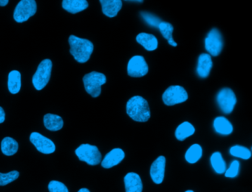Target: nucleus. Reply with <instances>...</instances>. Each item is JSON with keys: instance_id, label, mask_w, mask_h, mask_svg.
Wrapping results in <instances>:
<instances>
[{"instance_id": "nucleus-1", "label": "nucleus", "mask_w": 252, "mask_h": 192, "mask_svg": "<svg viewBox=\"0 0 252 192\" xmlns=\"http://www.w3.org/2000/svg\"><path fill=\"white\" fill-rule=\"evenodd\" d=\"M70 53L79 63L88 62L94 52V44L90 40L79 38L74 35L69 37Z\"/></svg>"}, {"instance_id": "nucleus-2", "label": "nucleus", "mask_w": 252, "mask_h": 192, "mask_svg": "<svg viewBox=\"0 0 252 192\" xmlns=\"http://www.w3.org/2000/svg\"><path fill=\"white\" fill-rule=\"evenodd\" d=\"M126 113L137 122H147L151 116L148 102L139 96H133L128 100Z\"/></svg>"}, {"instance_id": "nucleus-3", "label": "nucleus", "mask_w": 252, "mask_h": 192, "mask_svg": "<svg viewBox=\"0 0 252 192\" xmlns=\"http://www.w3.org/2000/svg\"><path fill=\"white\" fill-rule=\"evenodd\" d=\"M107 81L104 74L98 72H90L83 77L85 89L88 94L93 97H97L101 93V86L104 85Z\"/></svg>"}, {"instance_id": "nucleus-4", "label": "nucleus", "mask_w": 252, "mask_h": 192, "mask_svg": "<svg viewBox=\"0 0 252 192\" xmlns=\"http://www.w3.org/2000/svg\"><path fill=\"white\" fill-rule=\"evenodd\" d=\"M52 67L53 64L51 59H45L39 64L32 78V82L36 90H42L46 87L51 79Z\"/></svg>"}, {"instance_id": "nucleus-5", "label": "nucleus", "mask_w": 252, "mask_h": 192, "mask_svg": "<svg viewBox=\"0 0 252 192\" xmlns=\"http://www.w3.org/2000/svg\"><path fill=\"white\" fill-rule=\"evenodd\" d=\"M76 156L81 161L88 165H96L101 162V154L98 147L91 144H82L75 151Z\"/></svg>"}, {"instance_id": "nucleus-6", "label": "nucleus", "mask_w": 252, "mask_h": 192, "mask_svg": "<svg viewBox=\"0 0 252 192\" xmlns=\"http://www.w3.org/2000/svg\"><path fill=\"white\" fill-rule=\"evenodd\" d=\"M37 10V4L35 0H22L15 7L14 19L18 23H23L34 16Z\"/></svg>"}, {"instance_id": "nucleus-7", "label": "nucleus", "mask_w": 252, "mask_h": 192, "mask_svg": "<svg viewBox=\"0 0 252 192\" xmlns=\"http://www.w3.org/2000/svg\"><path fill=\"white\" fill-rule=\"evenodd\" d=\"M162 99L166 106H174L185 102L188 99V93L181 86H171L165 90Z\"/></svg>"}, {"instance_id": "nucleus-8", "label": "nucleus", "mask_w": 252, "mask_h": 192, "mask_svg": "<svg viewBox=\"0 0 252 192\" xmlns=\"http://www.w3.org/2000/svg\"><path fill=\"white\" fill-rule=\"evenodd\" d=\"M216 98L220 109L225 114L231 113L237 103L235 94L229 88H223L220 90Z\"/></svg>"}, {"instance_id": "nucleus-9", "label": "nucleus", "mask_w": 252, "mask_h": 192, "mask_svg": "<svg viewBox=\"0 0 252 192\" xmlns=\"http://www.w3.org/2000/svg\"><path fill=\"white\" fill-rule=\"evenodd\" d=\"M223 41L220 32L217 28L209 31L205 38V48L212 56H218L222 51Z\"/></svg>"}, {"instance_id": "nucleus-10", "label": "nucleus", "mask_w": 252, "mask_h": 192, "mask_svg": "<svg viewBox=\"0 0 252 192\" xmlns=\"http://www.w3.org/2000/svg\"><path fill=\"white\" fill-rule=\"evenodd\" d=\"M149 67L145 59L141 56H135L129 59L127 73L130 77L140 78L148 73Z\"/></svg>"}, {"instance_id": "nucleus-11", "label": "nucleus", "mask_w": 252, "mask_h": 192, "mask_svg": "<svg viewBox=\"0 0 252 192\" xmlns=\"http://www.w3.org/2000/svg\"><path fill=\"white\" fill-rule=\"evenodd\" d=\"M30 140L39 152L45 155L54 153L56 151V146L51 139L45 137L39 132H32Z\"/></svg>"}, {"instance_id": "nucleus-12", "label": "nucleus", "mask_w": 252, "mask_h": 192, "mask_svg": "<svg viewBox=\"0 0 252 192\" xmlns=\"http://www.w3.org/2000/svg\"><path fill=\"white\" fill-rule=\"evenodd\" d=\"M166 167V158L160 156L153 162L150 167V176L156 184H160L163 181Z\"/></svg>"}, {"instance_id": "nucleus-13", "label": "nucleus", "mask_w": 252, "mask_h": 192, "mask_svg": "<svg viewBox=\"0 0 252 192\" xmlns=\"http://www.w3.org/2000/svg\"><path fill=\"white\" fill-rule=\"evenodd\" d=\"M125 158V153L122 149L116 148L106 155L101 161V166L104 168H110L120 163Z\"/></svg>"}, {"instance_id": "nucleus-14", "label": "nucleus", "mask_w": 252, "mask_h": 192, "mask_svg": "<svg viewBox=\"0 0 252 192\" xmlns=\"http://www.w3.org/2000/svg\"><path fill=\"white\" fill-rule=\"evenodd\" d=\"M124 181L126 192H142V181L140 176L136 173H128L125 175Z\"/></svg>"}, {"instance_id": "nucleus-15", "label": "nucleus", "mask_w": 252, "mask_h": 192, "mask_svg": "<svg viewBox=\"0 0 252 192\" xmlns=\"http://www.w3.org/2000/svg\"><path fill=\"white\" fill-rule=\"evenodd\" d=\"M212 60L211 56L207 53L200 55L197 62V73L200 78H205L209 76L212 68Z\"/></svg>"}, {"instance_id": "nucleus-16", "label": "nucleus", "mask_w": 252, "mask_h": 192, "mask_svg": "<svg viewBox=\"0 0 252 192\" xmlns=\"http://www.w3.org/2000/svg\"><path fill=\"white\" fill-rule=\"evenodd\" d=\"M102 12L107 17L113 18L117 16L122 7L121 0H101L100 1Z\"/></svg>"}, {"instance_id": "nucleus-17", "label": "nucleus", "mask_w": 252, "mask_h": 192, "mask_svg": "<svg viewBox=\"0 0 252 192\" xmlns=\"http://www.w3.org/2000/svg\"><path fill=\"white\" fill-rule=\"evenodd\" d=\"M136 41L138 44L144 47L148 51H153L158 48V41L157 38L153 34L141 32L136 36Z\"/></svg>"}, {"instance_id": "nucleus-18", "label": "nucleus", "mask_w": 252, "mask_h": 192, "mask_svg": "<svg viewBox=\"0 0 252 192\" xmlns=\"http://www.w3.org/2000/svg\"><path fill=\"white\" fill-rule=\"evenodd\" d=\"M88 1L86 0H64L63 7L69 13L76 14L88 8Z\"/></svg>"}, {"instance_id": "nucleus-19", "label": "nucleus", "mask_w": 252, "mask_h": 192, "mask_svg": "<svg viewBox=\"0 0 252 192\" xmlns=\"http://www.w3.org/2000/svg\"><path fill=\"white\" fill-rule=\"evenodd\" d=\"M214 128L218 134L228 135L233 131L232 124L225 117H217L214 121Z\"/></svg>"}, {"instance_id": "nucleus-20", "label": "nucleus", "mask_w": 252, "mask_h": 192, "mask_svg": "<svg viewBox=\"0 0 252 192\" xmlns=\"http://www.w3.org/2000/svg\"><path fill=\"white\" fill-rule=\"evenodd\" d=\"M44 125L47 129L56 131L62 129L64 125V121L61 117L54 114H46L44 116Z\"/></svg>"}, {"instance_id": "nucleus-21", "label": "nucleus", "mask_w": 252, "mask_h": 192, "mask_svg": "<svg viewBox=\"0 0 252 192\" xmlns=\"http://www.w3.org/2000/svg\"><path fill=\"white\" fill-rule=\"evenodd\" d=\"M8 90L11 94H17L21 89V73L18 70H13L8 75Z\"/></svg>"}, {"instance_id": "nucleus-22", "label": "nucleus", "mask_w": 252, "mask_h": 192, "mask_svg": "<svg viewBox=\"0 0 252 192\" xmlns=\"http://www.w3.org/2000/svg\"><path fill=\"white\" fill-rule=\"evenodd\" d=\"M194 131H195L194 127L190 123L186 121L180 124L175 130V137L180 141H183L187 137L192 135Z\"/></svg>"}, {"instance_id": "nucleus-23", "label": "nucleus", "mask_w": 252, "mask_h": 192, "mask_svg": "<svg viewBox=\"0 0 252 192\" xmlns=\"http://www.w3.org/2000/svg\"><path fill=\"white\" fill-rule=\"evenodd\" d=\"M19 149V144L17 140L12 137H6L2 140L1 150L6 156H12L17 153Z\"/></svg>"}, {"instance_id": "nucleus-24", "label": "nucleus", "mask_w": 252, "mask_h": 192, "mask_svg": "<svg viewBox=\"0 0 252 192\" xmlns=\"http://www.w3.org/2000/svg\"><path fill=\"white\" fill-rule=\"evenodd\" d=\"M211 165L217 174H222L226 170V164L222 158L220 152H216L212 154L210 158Z\"/></svg>"}, {"instance_id": "nucleus-25", "label": "nucleus", "mask_w": 252, "mask_h": 192, "mask_svg": "<svg viewBox=\"0 0 252 192\" xmlns=\"http://www.w3.org/2000/svg\"><path fill=\"white\" fill-rule=\"evenodd\" d=\"M203 149L199 144H193L186 152L185 159L189 163H195L201 158Z\"/></svg>"}, {"instance_id": "nucleus-26", "label": "nucleus", "mask_w": 252, "mask_h": 192, "mask_svg": "<svg viewBox=\"0 0 252 192\" xmlns=\"http://www.w3.org/2000/svg\"><path fill=\"white\" fill-rule=\"evenodd\" d=\"M159 31L160 33L163 35V38L167 40L169 44L172 47H177L178 44L175 42V40L172 37V32H173V26L169 22H162L158 26Z\"/></svg>"}, {"instance_id": "nucleus-27", "label": "nucleus", "mask_w": 252, "mask_h": 192, "mask_svg": "<svg viewBox=\"0 0 252 192\" xmlns=\"http://www.w3.org/2000/svg\"><path fill=\"white\" fill-rule=\"evenodd\" d=\"M229 153L232 156L242 158L243 160H249L252 157V152L249 149L245 146H239V145H236V146L231 147Z\"/></svg>"}, {"instance_id": "nucleus-28", "label": "nucleus", "mask_w": 252, "mask_h": 192, "mask_svg": "<svg viewBox=\"0 0 252 192\" xmlns=\"http://www.w3.org/2000/svg\"><path fill=\"white\" fill-rule=\"evenodd\" d=\"M20 177V172L17 171H10L8 173H0V186H5L12 183Z\"/></svg>"}, {"instance_id": "nucleus-29", "label": "nucleus", "mask_w": 252, "mask_h": 192, "mask_svg": "<svg viewBox=\"0 0 252 192\" xmlns=\"http://www.w3.org/2000/svg\"><path fill=\"white\" fill-rule=\"evenodd\" d=\"M141 15L143 19L150 26L158 28L159 25L162 22V21L158 16L151 14V13H147V12H141Z\"/></svg>"}, {"instance_id": "nucleus-30", "label": "nucleus", "mask_w": 252, "mask_h": 192, "mask_svg": "<svg viewBox=\"0 0 252 192\" xmlns=\"http://www.w3.org/2000/svg\"><path fill=\"white\" fill-rule=\"evenodd\" d=\"M48 190L50 192H69L67 186L57 180H52L48 184Z\"/></svg>"}, {"instance_id": "nucleus-31", "label": "nucleus", "mask_w": 252, "mask_h": 192, "mask_svg": "<svg viewBox=\"0 0 252 192\" xmlns=\"http://www.w3.org/2000/svg\"><path fill=\"white\" fill-rule=\"evenodd\" d=\"M240 162L238 160H234L230 165L229 168L225 170V176L228 178H234L237 177L240 171Z\"/></svg>"}, {"instance_id": "nucleus-32", "label": "nucleus", "mask_w": 252, "mask_h": 192, "mask_svg": "<svg viewBox=\"0 0 252 192\" xmlns=\"http://www.w3.org/2000/svg\"><path fill=\"white\" fill-rule=\"evenodd\" d=\"M5 112L4 111L3 108L1 107L0 106V124H2V123L5 121Z\"/></svg>"}, {"instance_id": "nucleus-33", "label": "nucleus", "mask_w": 252, "mask_h": 192, "mask_svg": "<svg viewBox=\"0 0 252 192\" xmlns=\"http://www.w3.org/2000/svg\"><path fill=\"white\" fill-rule=\"evenodd\" d=\"M9 1L8 0H0V6L1 7H5L8 4Z\"/></svg>"}, {"instance_id": "nucleus-34", "label": "nucleus", "mask_w": 252, "mask_h": 192, "mask_svg": "<svg viewBox=\"0 0 252 192\" xmlns=\"http://www.w3.org/2000/svg\"><path fill=\"white\" fill-rule=\"evenodd\" d=\"M91 192L88 189L86 188H83V189H79V192Z\"/></svg>"}, {"instance_id": "nucleus-35", "label": "nucleus", "mask_w": 252, "mask_h": 192, "mask_svg": "<svg viewBox=\"0 0 252 192\" xmlns=\"http://www.w3.org/2000/svg\"><path fill=\"white\" fill-rule=\"evenodd\" d=\"M185 192H193V191H191V190H187V191H186Z\"/></svg>"}]
</instances>
